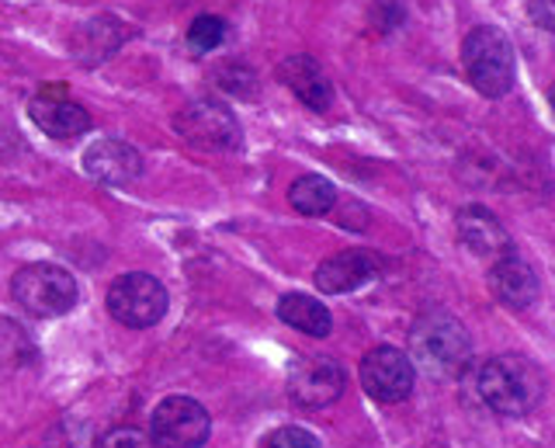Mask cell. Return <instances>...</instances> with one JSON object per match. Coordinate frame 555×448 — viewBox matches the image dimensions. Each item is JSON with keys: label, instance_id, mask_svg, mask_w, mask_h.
<instances>
[{"label": "cell", "instance_id": "21", "mask_svg": "<svg viewBox=\"0 0 555 448\" xmlns=\"http://www.w3.org/2000/svg\"><path fill=\"white\" fill-rule=\"evenodd\" d=\"M98 448H153L150 438L143 435L139 427H129V424H118L112 431H104Z\"/></svg>", "mask_w": 555, "mask_h": 448}, {"label": "cell", "instance_id": "18", "mask_svg": "<svg viewBox=\"0 0 555 448\" xmlns=\"http://www.w3.org/2000/svg\"><path fill=\"white\" fill-rule=\"evenodd\" d=\"M31 358L35 344L25 334V327L11 317H0V369H25L31 366Z\"/></svg>", "mask_w": 555, "mask_h": 448}, {"label": "cell", "instance_id": "19", "mask_svg": "<svg viewBox=\"0 0 555 448\" xmlns=\"http://www.w3.org/2000/svg\"><path fill=\"white\" fill-rule=\"evenodd\" d=\"M225 42V22L222 18H212V14H202V18L191 22L188 28V46L195 49V53H212Z\"/></svg>", "mask_w": 555, "mask_h": 448}, {"label": "cell", "instance_id": "4", "mask_svg": "<svg viewBox=\"0 0 555 448\" xmlns=\"http://www.w3.org/2000/svg\"><path fill=\"white\" fill-rule=\"evenodd\" d=\"M14 303L31 317H63L77 306V282L66 268L52 261H35L22 268L11 282Z\"/></svg>", "mask_w": 555, "mask_h": 448}, {"label": "cell", "instance_id": "9", "mask_svg": "<svg viewBox=\"0 0 555 448\" xmlns=\"http://www.w3.org/2000/svg\"><path fill=\"white\" fill-rule=\"evenodd\" d=\"M31 123L39 126L52 140H77L91 129V115L83 105L66 98L63 84H42V91L31 98Z\"/></svg>", "mask_w": 555, "mask_h": 448}, {"label": "cell", "instance_id": "8", "mask_svg": "<svg viewBox=\"0 0 555 448\" xmlns=\"http://www.w3.org/2000/svg\"><path fill=\"white\" fill-rule=\"evenodd\" d=\"M413 379H416V372H413L410 355L399 348H389V344L372 348L361 358V386L378 404L406 400L413 393Z\"/></svg>", "mask_w": 555, "mask_h": 448}, {"label": "cell", "instance_id": "10", "mask_svg": "<svg viewBox=\"0 0 555 448\" xmlns=\"http://www.w3.org/2000/svg\"><path fill=\"white\" fill-rule=\"evenodd\" d=\"M288 393L299 407H330L344 393V369L334 358H295Z\"/></svg>", "mask_w": 555, "mask_h": 448}, {"label": "cell", "instance_id": "16", "mask_svg": "<svg viewBox=\"0 0 555 448\" xmlns=\"http://www.w3.org/2000/svg\"><path fill=\"white\" fill-rule=\"evenodd\" d=\"M278 320H285L295 331H302L306 337H326L334 331V320H330V309L320 299L299 296V292H288V296L278 299L274 306Z\"/></svg>", "mask_w": 555, "mask_h": 448}, {"label": "cell", "instance_id": "22", "mask_svg": "<svg viewBox=\"0 0 555 448\" xmlns=\"http://www.w3.org/2000/svg\"><path fill=\"white\" fill-rule=\"evenodd\" d=\"M531 18L542 25L545 31H552L555 28V0H531Z\"/></svg>", "mask_w": 555, "mask_h": 448}, {"label": "cell", "instance_id": "1", "mask_svg": "<svg viewBox=\"0 0 555 448\" xmlns=\"http://www.w3.org/2000/svg\"><path fill=\"white\" fill-rule=\"evenodd\" d=\"M476 389L482 404L503 418H528L542 404L545 379L538 366L525 355H496L476 375Z\"/></svg>", "mask_w": 555, "mask_h": 448}, {"label": "cell", "instance_id": "13", "mask_svg": "<svg viewBox=\"0 0 555 448\" xmlns=\"http://www.w3.org/2000/svg\"><path fill=\"white\" fill-rule=\"evenodd\" d=\"M455 230H459L462 247H468L479 257L511 254V236L503 230V222L490 209H482V205H465L455 219Z\"/></svg>", "mask_w": 555, "mask_h": 448}, {"label": "cell", "instance_id": "15", "mask_svg": "<svg viewBox=\"0 0 555 448\" xmlns=\"http://www.w3.org/2000/svg\"><path fill=\"white\" fill-rule=\"evenodd\" d=\"M278 77L288 84L292 94L299 98L306 108L326 112L330 105H334V84H330L323 66L312 56H288L282 63V71H278Z\"/></svg>", "mask_w": 555, "mask_h": 448}, {"label": "cell", "instance_id": "7", "mask_svg": "<svg viewBox=\"0 0 555 448\" xmlns=\"http://www.w3.org/2000/svg\"><path fill=\"white\" fill-rule=\"evenodd\" d=\"M173 126L184 136L191 146L198 150H216V153H225V150H236L240 146V123L233 118V112L219 105V101H195V105H188L178 112L173 118Z\"/></svg>", "mask_w": 555, "mask_h": 448}, {"label": "cell", "instance_id": "3", "mask_svg": "<svg viewBox=\"0 0 555 448\" xmlns=\"http://www.w3.org/2000/svg\"><path fill=\"white\" fill-rule=\"evenodd\" d=\"M462 60L465 74L473 80V88L482 98H503L514 88L517 63H514V46L493 25H479L465 36L462 42Z\"/></svg>", "mask_w": 555, "mask_h": 448}, {"label": "cell", "instance_id": "6", "mask_svg": "<svg viewBox=\"0 0 555 448\" xmlns=\"http://www.w3.org/2000/svg\"><path fill=\"white\" fill-rule=\"evenodd\" d=\"M208 410L191 400V396H167V400L153 410V441L160 448H202L208 441Z\"/></svg>", "mask_w": 555, "mask_h": 448}, {"label": "cell", "instance_id": "5", "mask_svg": "<svg viewBox=\"0 0 555 448\" xmlns=\"http://www.w3.org/2000/svg\"><path fill=\"white\" fill-rule=\"evenodd\" d=\"M108 313L121 323L132 327V331H143V327L160 323L167 313V289L160 279H153L146 271H129L118 274L108 289Z\"/></svg>", "mask_w": 555, "mask_h": 448}, {"label": "cell", "instance_id": "12", "mask_svg": "<svg viewBox=\"0 0 555 448\" xmlns=\"http://www.w3.org/2000/svg\"><path fill=\"white\" fill-rule=\"evenodd\" d=\"M83 170L101 184H132L143 175V157L126 140H101L83 153Z\"/></svg>", "mask_w": 555, "mask_h": 448}, {"label": "cell", "instance_id": "20", "mask_svg": "<svg viewBox=\"0 0 555 448\" xmlns=\"http://www.w3.org/2000/svg\"><path fill=\"white\" fill-rule=\"evenodd\" d=\"M264 448H323V445H320L317 435H312V431L288 424V427L271 431L268 441H264Z\"/></svg>", "mask_w": 555, "mask_h": 448}, {"label": "cell", "instance_id": "17", "mask_svg": "<svg viewBox=\"0 0 555 448\" xmlns=\"http://www.w3.org/2000/svg\"><path fill=\"white\" fill-rule=\"evenodd\" d=\"M288 202L302 216H326L337 205V188L320 175H306L288 188Z\"/></svg>", "mask_w": 555, "mask_h": 448}, {"label": "cell", "instance_id": "11", "mask_svg": "<svg viewBox=\"0 0 555 448\" xmlns=\"http://www.w3.org/2000/svg\"><path fill=\"white\" fill-rule=\"evenodd\" d=\"M378 257L372 251H340L334 257H326V261L317 268V289L320 292H354L361 285H369L378 279Z\"/></svg>", "mask_w": 555, "mask_h": 448}, {"label": "cell", "instance_id": "2", "mask_svg": "<svg viewBox=\"0 0 555 448\" xmlns=\"http://www.w3.org/2000/svg\"><path fill=\"white\" fill-rule=\"evenodd\" d=\"M410 348L416 366L434 379H459L468 366H473V337L444 309L424 313L410 331Z\"/></svg>", "mask_w": 555, "mask_h": 448}, {"label": "cell", "instance_id": "14", "mask_svg": "<svg viewBox=\"0 0 555 448\" xmlns=\"http://www.w3.org/2000/svg\"><path fill=\"white\" fill-rule=\"evenodd\" d=\"M490 285H493V296L511 309H528L538 299L534 268L525 261V257H514V254L496 257V265L490 271Z\"/></svg>", "mask_w": 555, "mask_h": 448}]
</instances>
